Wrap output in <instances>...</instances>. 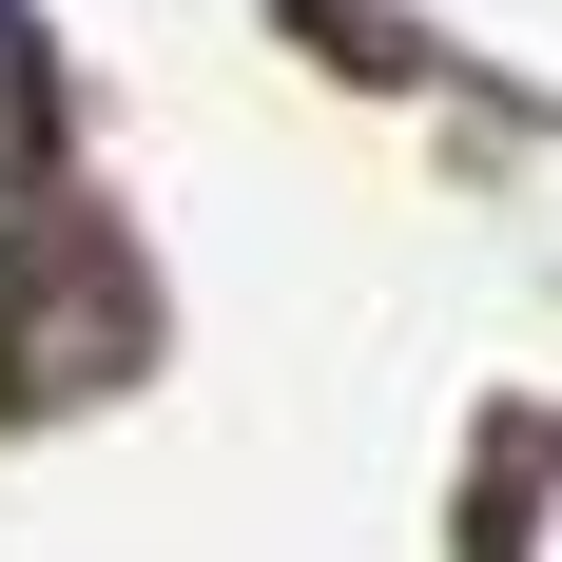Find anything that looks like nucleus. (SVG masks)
I'll return each mask as SVG.
<instances>
[{
  "label": "nucleus",
  "mask_w": 562,
  "mask_h": 562,
  "mask_svg": "<svg viewBox=\"0 0 562 562\" xmlns=\"http://www.w3.org/2000/svg\"><path fill=\"white\" fill-rule=\"evenodd\" d=\"M136 349H156V291H136L116 233L0 252V407H98V389H136Z\"/></svg>",
  "instance_id": "obj_1"
},
{
  "label": "nucleus",
  "mask_w": 562,
  "mask_h": 562,
  "mask_svg": "<svg viewBox=\"0 0 562 562\" xmlns=\"http://www.w3.org/2000/svg\"><path fill=\"white\" fill-rule=\"evenodd\" d=\"M505 562H562V447L505 465Z\"/></svg>",
  "instance_id": "obj_3"
},
{
  "label": "nucleus",
  "mask_w": 562,
  "mask_h": 562,
  "mask_svg": "<svg viewBox=\"0 0 562 562\" xmlns=\"http://www.w3.org/2000/svg\"><path fill=\"white\" fill-rule=\"evenodd\" d=\"M40 136H58V98H40V20L0 0V214H20V175H40Z\"/></svg>",
  "instance_id": "obj_2"
}]
</instances>
